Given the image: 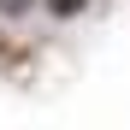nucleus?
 <instances>
[{
	"label": "nucleus",
	"mask_w": 130,
	"mask_h": 130,
	"mask_svg": "<svg viewBox=\"0 0 130 130\" xmlns=\"http://www.w3.org/2000/svg\"><path fill=\"white\" fill-rule=\"evenodd\" d=\"M41 6H47V12H53V18H77V12H83V6H89V0H41Z\"/></svg>",
	"instance_id": "obj_1"
},
{
	"label": "nucleus",
	"mask_w": 130,
	"mask_h": 130,
	"mask_svg": "<svg viewBox=\"0 0 130 130\" xmlns=\"http://www.w3.org/2000/svg\"><path fill=\"white\" fill-rule=\"evenodd\" d=\"M36 0H0V18H30Z\"/></svg>",
	"instance_id": "obj_2"
}]
</instances>
